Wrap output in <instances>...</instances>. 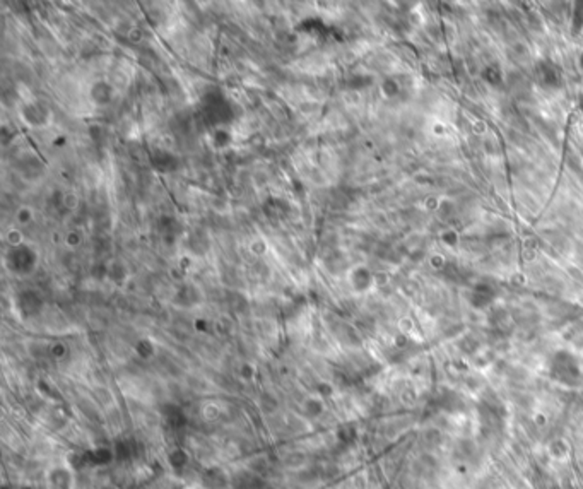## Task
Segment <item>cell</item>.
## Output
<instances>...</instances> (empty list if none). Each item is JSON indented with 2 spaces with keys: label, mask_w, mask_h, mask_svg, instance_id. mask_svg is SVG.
I'll list each match as a JSON object with an SVG mask.
<instances>
[{
  "label": "cell",
  "mask_w": 583,
  "mask_h": 489,
  "mask_svg": "<svg viewBox=\"0 0 583 489\" xmlns=\"http://www.w3.org/2000/svg\"><path fill=\"white\" fill-rule=\"evenodd\" d=\"M552 376H556V380H559V382L569 385H575L578 382L580 371H578V365L571 354H556L554 361H552Z\"/></svg>",
  "instance_id": "6da1fadb"
},
{
  "label": "cell",
  "mask_w": 583,
  "mask_h": 489,
  "mask_svg": "<svg viewBox=\"0 0 583 489\" xmlns=\"http://www.w3.org/2000/svg\"><path fill=\"white\" fill-rule=\"evenodd\" d=\"M7 241L11 245H17V243H21V241H23V235H21L17 229H11V231H9V235H7Z\"/></svg>",
  "instance_id": "7a4b0ae2"
}]
</instances>
